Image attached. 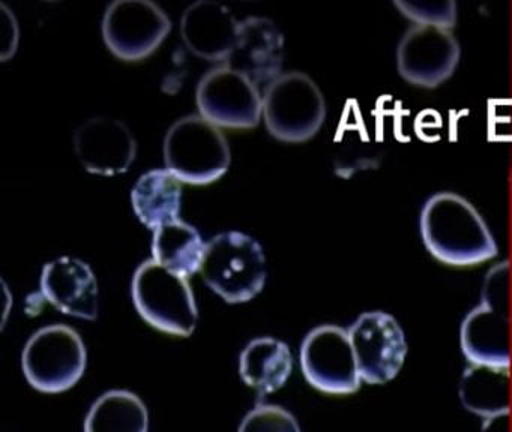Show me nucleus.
I'll use <instances>...</instances> for the list:
<instances>
[{"instance_id": "aec40b11", "label": "nucleus", "mask_w": 512, "mask_h": 432, "mask_svg": "<svg viewBox=\"0 0 512 432\" xmlns=\"http://www.w3.org/2000/svg\"><path fill=\"white\" fill-rule=\"evenodd\" d=\"M509 369L472 365L461 378V402L479 416L509 414Z\"/></svg>"}, {"instance_id": "20e7f679", "label": "nucleus", "mask_w": 512, "mask_h": 432, "mask_svg": "<svg viewBox=\"0 0 512 432\" xmlns=\"http://www.w3.org/2000/svg\"><path fill=\"white\" fill-rule=\"evenodd\" d=\"M164 161L181 182L208 185L230 167V146L221 129L205 117L176 120L164 138Z\"/></svg>"}, {"instance_id": "f03ea898", "label": "nucleus", "mask_w": 512, "mask_h": 432, "mask_svg": "<svg viewBox=\"0 0 512 432\" xmlns=\"http://www.w3.org/2000/svg\"><path fill=\"white\" fill-rule=\"evenodd\" d=\"M509 284L508 263L493 267L485 279L481 303L461 324V351L472 365L511 368Z\"/></svg>"}, {"instance_id": "2eb2a0df", "label": "nucleus", "mask_w": 512, "mask_h": 432, "mask_svg": "<svg viewBox=\"0 0 512 432\" xmlns=\"http://www.w3.org/2000/svg\"><path fill=\"white\" fill-rule=\"evenodd\" d=\"M41 291L52 305L67 315L85 320L98 317V284L89 264L61 257L44 266Z\"/></svg>"}, {"instance_id": "0eeeda50", "label": "nucleus", "mask_w": 512, "mask_h": 432, "mask_svg": "<svg viewBox=\"0 0 512 432\" xmlns=\"http://www.w3.org/2000/svg\"><path fill=\"white\" fill-rule=\"evenodd\" d=\"M85 369V344L79 333L65 324L38 330L23 351L26 378L41 392H65L82 378Z\"/></svg>"}, {"instance_id": "4be33fe9", "label": "nucleus", "mask_w": 512, "mask_h": 432, "mask_svg": "<svg viewBox=\"0 0 512 432\" xmlns=\"http://www.w3.org/2000/svg\"><path fill=\"white\" fill-rule=\"evenodd\" d=\"M395 6L415 24L449 29L457 20V5L452 0L440 3L403 2L395 0Z\"/></svg>"}, {"instance_id": "6ab92c4d", "label": "nucleus", "mask_w": 512, "mask_h": 432, "mask_svg": "<svg viewBox=\"0 0 512 432\" xmlns=\"http://www.w3.org/2000/svg\"><path fill=\"white\" fill-rule=\"evenodd\" d=\"M242 378L260 395H268L284 386L292 374L293 357L289 345L274 338H257L241 354Z\"/></svg>"}, {"instance_id": "f8f14e48", "label": "nucleus", "mask_w": 512, "mask_h": 432, "mask_svg": "<svg viewBox=\"0 0 512 432\" xmlns=\"http://www.w3.org/2000/svg\"><path fill=\"white\" fill-rule=\"evenodd\" d=\"M460 54L451 30L412 24L398 42V72L415 86L433 89L454 74Z\"/></svg>"}, {"instance_id": "ddd939ff", "label": "nucleus", "mask_w": 512, "mask_h": 432, "mask_svg": "<svg viewBox=\"0 0 512 432\" xmlns=\"http://www.w3.org/2000/svg\"><path fill=\"white\" fill-rule=\"evenodd\" d=\"M74 149L89 173L116 176L125 173L137 155L133 132L121 120L92 117L77 128Z\"/></svg>"}, {"instance_id": "412c9836", "label": "nucleus", "mask_w": 512, "mask_h": 432, "mask_svg": "<svg viewBox=\"0 0 512 432\" xmlns=\"http://www.w3.org/2000/svg\"><path fill=\"white\" fill-rule=\"evenodd\" d=\"M148 426L142 399L127 390H112L92 405L85 432H148Z\"/></svg>"}, {"instance_id": "a211bd4d", "label": "nucleus", "mask_w": 512, "mask_h": 432, "mask_svg": "<svg viewBox=\"0 0 512 432\" xmlns=\"http://www.w3.org/2000/svg\"><path fill=\"white\" fill-rule=\"evenodd\" d=\"M205 252L199 230L182 219L166 222L154 231L152 260L185 278L200 272Z\"/></svg>"}, {"instance_id": "423d86ee", "label": "nucleus", "mask_w": 512, "mask_h": 432, "mask_svg": "<svg viewBox=\"0 0 512 432\" xmlns=\"http://www.w3.org/2000/svg\"><path fill=\"white\" fill-rule=\"evenodd\" d=\"M266 128L278 140L302 143L322 128L326 104L322 90L304 72L278 75L263 95Z\"/></svg>"}, {"instance_id": "1a4fd4ad", "label": "nucleus", "mask_w": 512, "mask_h": 432, "mask_svg": "<svg viewBox=\"0 0 512 432\" xmlns=\"http://www.w3.org/2000/svg\"><path fill=\"white\" fill-rule=\"evenodd\" d=\"M301 366L311 386L331 395H349L361 387V374L349 330L334 324L316 327L305 336Z\"/></svg>"}, {"instance_id": "4468645a", "label": "nucleus", "mask_w": 512, "mask_h": 432, "mask_svg": "<svg viewBox=\"0 0 512 432\" xmlns=\"http://www.w3.org/2000/svg\"><path fill=\"white\" fill-rule=\"evenodd\" d=\"M283 59L284 36L278 24L265 17H248L239 23L235 47L223 65L262 84L281 75Z\"/></svg>"}, {"instance_id": "6e6552de", "label": "nucleus", "mask_w": 512, "mask_h": 432, "mask_svg": "<svg viewBox=\"0 0 512 432\" xmlns=\"http://www.w3.org/2000/svg\"><path fill=\"white\" fill-rule=\"evenodd\" d=\"M170 29L172 21L151 0H116L103 18L107 47L127 62H139L155 53Z\"/></svg>"}, {"instance_id": "9b49d317", "label": "nucleus", "mask_w": 512, "mask_h": 432, "mask_svg": "<svg viewBox=\"0 0 512 432\" xmlns=\"http://www.w3.org/2000/svg\"><path fill=\"white\" fill-rule=\"evenodd\" d=\"M347 330L362 381L385 384L394 380L407 354L406 336L398 321L386 312H364Z\"/></svg>"}, {"instance_id": "f257e3e1", "label": "nucleus", "mask_w": 512, "mask_h": 432, "mask_svg": "<svg viewBox=\"0 0 512 432\" xmlns=\"http://www.w3.org/2000/svg\"><path fill=\"white\" fill-rule=\"evenodd\" d=\"M425 248L451 266H475L496 257L497 243L481 213L455 192H436L419 218Z\"/></svg>"}, {"instance_id": "9d476101", "label": "nucleus", "mask_w": 512, "mask_h": 432, "mask_svg": "<svg viewBox=\"0 0 512 432\" xmlns=\"http://www.w3.org/2000/svg\"><path fill=\"white\" fill-rule=\"evenodd\" d=\"M200 116L218 128L250 129L259 125L263 96L257 84L223 65L203 75L197 86Z\"/></svg>"}, {"instance_id": "39448f33", "label": "nucleus", "mask_w": 512, "mask_h": 432, "mask_svg": "<svg viewBox=\"0 0 512 432\" xmlns=\"http://www.w3.org/2000/svg\"><path fill=\"white\" fill-rule=\"evenodd\" d=\"M131 293L137 311L155 329L175 336H190L196 329L199 311L185 276L145 261L134 273Z\"/></svg>"}, {"instance_id": "dca6fc26", "label": "nucleus", "mask_w": 512, "mask_h": 432, "mask_svg": "<svg viewBox=\"0 0 512 432\" xmlns=\"http://www.w3.org/2000/svg\"><path fill=\"white\" fill-rule=\"evenodd\" d=\"M239 23L223 3L200 0L181 18V35L191 53L211 62H226L238 38Z\"/></svg>"}, {"instance_id": "b1692460", "label": "nucleus", "mask_w": 512, "mask_h": 432, "mask_svg": "<svg viewBox=\"0 0 512 432\" xmlns=\"http://www.w3.org/2000/svg\"><path fill=\"white\" fill-rule=\"evenodd\" d=\"M509 414H500V416L488 417L485 419L482 432H509Z\"/></svg>"}, {"instance_id": "f3484780", "label": "nucleus", "mask_w": 512, "mask_h": 432, "mask_svg": "<svg viewBox=\"0 0 512 432\" xmlns=\"http://www.w3.org/2000/svg\"><path fill=\"white\" fill-rule=\"evenodd\" d=\"M131 201L140 222L155 231L166 222L179 219L181 180L167 168L148 171L137 180L131 191Z\"/></svg>"}, {"instance_id": "7ed1b4c3", "label": "nucleus", "mask_w": 512, "mask_h": 432, "mask_svg": "<svg viewBox=\"0 0 512 432\" xmlns=\"http://www.w3.org/2000/svg\"><path fill=\"white\" fill-rule=\"evenodd\" d=\"M200 273L208 287L226 302H248L265 285V252L254 237L226 231L206 243Z\"/></svg>"}, {"instance_id": "5701e85b", "label": "nucleus", "mask_w": 512, "mask_h": 432, "mask_svg": "<svg viewBox=\"0 0 512 432\" xmlns=\"http://www.w3.org/2000/svg\"><path fill=\"white\" fill-rule=\"evenodd\" d=\"M239 432H301L295 417L278 405H259L242 422Z\"/></svg>"}]
</instances>
